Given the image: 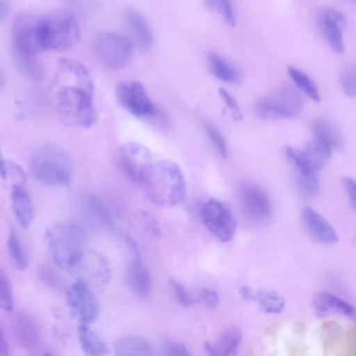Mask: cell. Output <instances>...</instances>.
Masks as SVG:
<instances>
[{
  "instance_id": "cell-1",
  "label": "cell",
  "mask_w": 356,
  "mask_h": 356,
  "mask_svg": "<svg viewBox=\"0 0 356 356\" xmlns=\"http://www.w3.org/2000/svg\"><path fill=\"white\" fill-rule=\"evenodd\" d=\"M86 236L85 229L74 222H59L49 227L44 240L52 263L71 272L85 253Z\"/></svg>"
},
{
  "instance_id": "cell-2",
  "label": "cell",
  "mask_w": 356,
  "mask_h": 356,
  "mask_svg": "<svg viewBox=\"0 0 356 356\" xmlns=\"http://www.w3.org/2000/svg\"><path fill=\"white\" fill-rule=\"evenodd\" d=\"M143 186L149 200L161 207L179 204L186 192L181 169L177 163L168 160L154 163Z\"/></svg>"
},
{
  "instance_id": "cell-3",
  "label": "cell",
  "mask_w": 356,
  "mask_h": 356,
  "mask_svg": "<svg viewBox=\"0 0 356 356\" xmlns=\"http://www.w3.org/2000/svg\"><path fill=\"white\" fill-rule=\"evenodd\" d=\"M40 17L29 13L17 15L12 26V51L18 68L24 74L36 72L40 63L37 54L42 49L40 33Z\"/></svg>"
},
{
  "instance_id": "cell-4",
  "label": "cell",
  "mask_w": 356,
  "mask_h": 356,
  "mask_svg": "<svg viewBox=\"0 0 356 356\" xmlns=\"http://www.w3.org/2000/svg\"><path fill=\"white\" fill-rule=\"evenodd\" d=\"M31 169L35 178L44 184L65 186L71 181L72 162L69 154L60 146L47 143L33 152Z\"/></svg>"
},
{
  "instance_id": "cell-5",
  "label": "cell",
  "mask_w": 356,
  "mask_h": 356,
  "mask_svg": "<svg viewBox=\"0 0 356 356\" xmlns=\"http://www.w3.org/2000/svg\"><path fill=\"white\" fill-rule=\"evenodd\" d=\"M92 97L93 91L74 81L61 86L56 95L61 115L67 122L81 128H89L97 120Z\"/></svg>"
},
{
  "instance_id": "cell-6",
  "label": "cell",
  "mask_w": 356,
  "mask_h": 356,
  "mask_svg": "<svg viewBox=\"0 0 356 356\" xmlns=\"http://www.w3.org/2000/svg\"><path fill=\"white\" fill-rule=\"evenodd\" d=\"M39 32L43 50L67 49L78 40L80 34L76 17L67 11L40 17Z\"/></svg>"
},
{
  "instance_id": "cell-7",
  "label": "cell",
  "mask_w": 356,
  "mask_h": 356,
  "mask_svg": "<svg viewBox=\"0 0 356 356\" xmlns=\"http://www.w3.org/2000/svg\"><path fill=\"white\" fill-rule=\"evenodd\" d=\"M303 104L301 93L295 88L286 86L259 98L254 109L259 118L275 120L298 115Z\"/></svg>"
},
{
  "instance_id": "cell-8",
  "label": "cell",
  "mask_w": 356,
  "mask_h": 356,
  "mask_svg": "<svg viewBox=\"0 0 356 356\" xmlns=\"http://www.w3.org/2000/svg\"><path fill=\"white\" fill-rule=\"evenodd\" d=\"M93 49L99 60L112 69L124 67L132 57V44L128 38L112 31L96 34Z\"/></svg>"
},
{
  "instance_id": "cell-9",
  "label": "cell",
  "mask_w": 356,
  "mask_h": 356,
  "mask_svg": "<svg viewBox=\"0 0 356 356\" xmlns=\"http://www.w3.org/2000/svg\"><path fill=\"white\" fill-rule=\"evenodd\" d=\"M66 300L73 315L80 323L94 322L99 314V302L89 282L76 277L66 290Z\"/></svg>"
},
{
  "instance_id": "cell-10",
  "label": "cell",
  "mask_w": 356,
  "mask_h": 356,
  "mask_svg": "<svg viewBox=\"0 0 356 356\" xmlns=\"http://www.w3.org/2000/svg\"><path fill=\"white\" fill-rule=\"evenodd\" d=\"M118 161L124 174L132 181L141 185L154 164L149 150L136 142H127L120 147Z\"/></svg>"
},
{
  "instance_id": "cell-11",
  "label": "cell",
  "mask_w": 356,
  "mask_h": 356,
  "mask_svg": "<svg viewBox=\"0 0 356 356\" xmlns=\"http://www.w3.org/2000/svg\"><path fill=\"white\" fill-rule=\"evenodd\" d=\"M201 219L207 229L221 242L229 241L236 232V222L232 211L218 200L211 199L204 204Z\"/></svg>"
},
{
  "instance_id": "cell-12",
  "label": "cell",
  "mask_w": 356,
  "mask_h": 356,
  "mask_svg": "<svg viewBox=\"0 0 356 356\" xmlns=\"http://www.w3.org/2000/svg\"><path fill=\"white\" fill-rule=\"evenodd\" d=\"M115 95L120 105L138 118L154 116L157 109L138 81L125 80L118 83Z\"/></svg>"
},
{
  "instance_id": "cell-13",
  "label": "cell",
  "mask_w": 356,
  "mask_h": 356,
  "mask_svg": "<svg viewBox=\"0 0 356 356\" xmlns=\"http://www.w3.org/2000/svg\"><path fill=\"white\" fill-rule=\"evenodd\" d=\"M318 24L331 49L342 54L345 51L343 32L346 24L343 13L333 8H324L318 13Z\"/></svg>"
},
{
  "instance_id": "cell-14",
  "label": "cell",
  "mask_w": 356,
  "mask_h": 356,
  "mask_svg": "<svg viewBox=\"0 0 356 356\" xmlns=\"http://www.w3.org/2000/svg\"><path fill=\"white\" fill-rule=\"evenodd\" d=\"M301 223L307 234L314 241L324 244H334L338 236L331 225L312 208L305 206L301 210Z\"/></svg>"
},
{
  "instance_id": "cell-15",
  "label": "cell",
  "mask_w": 356,
  "mask_h": 356,
  "mask_svg": "<svg viewBox=\"0 0 356 356\" xmlns=\"http://www.w3.org/2000/svg\"><path fill=\"white\" fill-rule=\"evenodd\" d=\"M88 275L97 283H108L112 275L111 263L104 254L94 251H85L78 265L70 272Z\"/></svg>"
},
{
  "instance_id": "cell-16",
  "label": "cell",
  "mask_w": 356,
  "mask_h": 356,
  "mask_svg": "<svg viewBox=\"0 0 356 356\" xmlns=\"http://www.w3.org/2000/svg\"><path fill=\"white\" fill-rule=\"evenodd\" d=\"M13 336L17 343L29 350L35 349L40 340V330L35 320L30 315L19 312L10 323Z\"/></svg>"
},
{
  "instance_id": "cell-17",
  "label": "cell",
  "mask_w": 356,
  "mask_h": 356,
  "mask_svg": "<svg viewBox=\"0 0 356 356\" xmlns=\"http://www.w3.org/2000/svg\"><path fill=\"white\" fill-rule=\"evenodd\" d=\"M124 26L128 33V39L132 45L141 50L149 49L153 42L152 33L144 17L138 11L129 9L124 15Z\"/></svg>"
},
{
  "instance_id": "cell-18",
  "label": "cell",
  "mask_w": 356,
  "mask_h": 356,
  "mask_svg": "<svg viewBox=\"0 0 356 356\" xmlns=\"http://www.w3.org/2000/svg\"><path fill=\"white\" fill-rule=\"evenodd\" d=\"M316 316L323 318L331 313H338L356 320V308L341 298L327 291L315 295L312 301Z\"/></svg>"
},
{
  "instance_id": "cell-19",
  "label": "cell",
  "mask_w": 356,
  "mask_h": 356,
  "mask_svg": "<svg viewBox=\"0 0 356 356\" xmlns=\"http://www.w3.org/2000/svg\"><path fill=\"white\" fill-rule=\"evenodd\" d=\"M131 258L127 269V280L131 291L136 296L145 298L151 291L152 282L149 273L142 262L138 251L131 252Z\"/></svg>"
},
{
  "instance_id": "cell-20",
  "label": "cell",
  "mask_w": 356,
  "mask_h": 356,
  "mask_svg": "<svg viewBox=\"0 0 356 356\" xmlns=\"http://www.w3.org/2000/svg\"><path fill=\"white\" fill-rule=\"evenodd\" d=\"M242 203L246 212L256 219L268 218L271 204L266 193L259 187L248 184L241 191Z\"/></svg>"
},
{
  "instance_id": "cell-21",
  "label": "cell",
  "mask_w": 356,
  "mask_h": 356,
  "mask_svg": "<svg viewBox=\"0 0 356 356\" xmlns=\"http://www.w3.org/2000/svg\"><path fill=\"white\" fill-rule=\"evenodd\" d=\"M242 339L240 329L231 327L224 330L214 343L204 344L209 356H236Z\"/></svg>"
},
{
  "instance_id": "cell-22",
  "label": "cell",
  "mask_w": 356,
  "mask_h": 356,
  "mask_svg": "<svg viewBox=\"0 0 356 356\" xmlns=\"http://www.w3.org/2000/svg\"><path fill=\"white\" fill-rule=\"evenodd\" d=\"M10 200L19 225L23 229L29 228L33 220V206L31 198L23 185L11 186Z\"/></svg>"
},
{
  "instance_id": "cell-23",
  "label": "cell",
  "mask_w": 356,
  "mask_h": 356,
  "mask_svg": "<svg viewBox=\"0 0 356 356\" xmlns=\"http://www.w3.org/2000/svg\"><path fill=\"white\" fill-rule=\"evenodd\" d=\"M332 149L325 142L318 138L309 141L300 150L302 159L308 169L315 172L323 168L328 162Z\"/></svg>"
},
{
  "instance_id": "cell-24",
  "label": "cell",
  "mask_w": 356,
  "mask_h": 356,
  "mask_svg": "<svg viewBox=\"0 0 356 356\" xmlns=\"http://www.w3.org/2000/svg\"><path fill=\"white\" fill-rule=\"evenodd\" d=\"M312 130L315 138L327 143L332 149L341 150L344 139L338 127L325 118H318L312 122Z\"/></svg>"
},
{
  "instance_id": "cell-25",
  "label": "cell",
  "mask_w": 356,
  "mask_h": 356,
  "mask_svg": "<svg viewBox=\"0 0 356 356\" xmlns=\"http://www.w3.org/2000/svg\"><path fill=\"white\" fill-rule=\"evenodd\" d=\"M115 356H154L151 345L136 335L119 338L114 343Z\"/></svg>"
},
{
  "instance_id": "cell-26",
  "label": "cell",
  "mask_w": 356,
  "mask_h": 356,
  "mask_svg": "<svg viewBox=\"0 0 356 356\" xmlns=\"http://www.w3.org/2000/svg\"><path fill=\"white\" fill-rule=\"evenodd\" d=\"M78 337L81 349L85 356H106L108 348L86 324L79 323Z\"/></svg>"
},
{
  "instance_id": "cell-27",
  "label": "cell",
  "mask_w": 356,
  "mask_h": 356,
  "mask_svg": "<svg viewBox=\"0 0 356 356\" xmlns=\"http://www.w3.org/2000/svg\"><path fill=\"white\" fill-rule=\"evenodd\" d=\"M59 70L68 75L73 81L94 91L93 81L88 69L81 62L62 58L58 62Z\"/></svg>"
},
{
  "instance_id": "cell-28",
  "label": "cell",
  "mask_w": 356,
  "mask_h": 356,
  "mask_svg": "<svg viewBox=\"0 0 356 356\" xmlns=\"http://www.w3.org/2000/svg\"><path fill=\"white\" fill-rule=\"evenodd\" d=\"M208 61L211 72L219 79L234 83L238 79V73L236 68L224 58L215 52L208 54Z\"/></svg>"
},
{
  "instance_id": "cell-29",
  "label": "cell",
  "mask_w": 356,
  "mask_h": 356,
  "mask_svg": "<svg viewBox=\"0 0 356 356\" xmlns=\"http://www.w3.org/2000/svg\"><path fill=\"white\" fill-rule=\"evenodd\" d=\"M261 310L276 314L281 313L285 307L284 298L275 291L266 289H256V300Z\"/></svg>"
},
{
  "instance_id": "cell-30",
  "label": "cell",
  "mask_w": 356,
  "mask_h": 356,
  "mask_svg": "<svg viewBox=\"0 0 356 356\" xmlns=\"http://www.w3.org/2000/svg\"><path fill=\"white\" fill-rule=\"evenodd\" d=\"M7 246L11 261L15 268L23 270L29 265V255L27 250L14 230L10 232Z\"/></svg>"
},
{
  "instance_id": "cell-31",
  "label": "cell",
  "mask_w": 356,
  "mask_h": 356,
  "mask_svg": "<svg viewBox=\"0 0 356 356\" xmlns=\"http://www.w3.org/2000/svg\"><path fill=\"white\" fill-rule=\"evenodd\" d=\"M288 73L293 83L302 92L315 102L320 100L317 87L307 74L293 66L288 67Z\"/></svg>"
},
{
  "instance_id": "cell-32",
  "label": "cell",
  "mask_w": 356,
  "mask_h": 356,
  "mask_svg": "<svg viewBox=\"0 0 356 356\" xmlns=\"http://www.w3.org/2000/svg\"><path fill=\"white\" fill-rule=\"evenodd\" d=\"M0 176L3 181H12V186L22 185L26 181V175L22 167L11 160L3 158L0 161Z\"/></svg>"
},
{
  "instance_id": "cell-33",
  "label": "cell",
  "mask_w": 356,
  "mask_h": 356,
  "mask_svg": "<svg viewBox=\"0 0 356 356\" xmlns=\"http://www.w3.org/2000/svg\"><path fill=\"white\" fill-rule=\"evenodd\" d=\"M86 207L104 226L109 229L115 227L111 214L99 197L95 195L90 196L86 201Z\"/></svg>"
},
{
  "instance_id": "cell-34",
  "label": "cell",
  "mask_w": 356,
  "mask_h": 356,
  "mask_svg": "<svg viewBox=\"0 0 356 356\" xmlns=\"http://www.w3.org/2000/svg\"><path fill=\"white\" fill-rule=\"evenodd\" d=\"M296 183L299 192L305 197H313L318 192L319 182L314 173H296Z\"/></svg>"
},
{
  "instance_id": "cell-35",
  "label": "cell",
  "mask_w": 356,
  "mask_h": 356,
  "mask_svg": "<svg viewBox=\"0 0 356 356\" xmlns=\"http://www.w3.org/2000/svg\"><path fill=\"white\" fill-rule=\"evenodd\" d=\"M339 81L344 92L350 97L356 96V64H351L343 69Z\"/></svg>"
},
{
  "instance_id": "cell-36",
  "label": "cell",
  "mask_w": 356,
  "mask_h": 356,
  "mask_svg": "<svg viewBox=\"0 0 356 356\" xmlns=\"http://www.w3.org/2000/svg\"><path fill=\"white\" fill-rule=\"evenodd\" d=\"M0 307L5 312L13 309V296L9 280L3 272L0 273Z\"/></svg>"
},
{
  "instance_id": "cell-37",
  "label": "cell",
  "mask_w": 356,
  "mask_h": 356,
  "mask_svg": "<svg viewBox=\"0 0 356 356\" xmlns=\"http://www.w3.org/2000/svg\"><path fill=\"white\" fill-rule=\"evenodd\" d=\"M204 3L208 8L216 10L220 13L225 21L230 26H235L236 19L230 1L227 0L206 1Z\"/></svg>"
},
{
  "instance_id": "cell-38",
  "label": "cell",
  "mask_w": 356,
  "mask_h": 356,
  "mask_svg": "<svg viewBox=\"0 0 356 356\" xmlns=\"http://www.w3.org/2000/svg\"><path fill=\"white\" fill-rule=\"evenodd\" d=\"M204 128L212 145L217 152L222 158H227L228 151L223 136L213 125L209 123L205 124Z\"/></svg>"
},
{
  "instance_id": "cell-39",
  "label": "cell",
  "mask_w": 356,
  "mask_h": 356,
  "mask_svg": "<svg viewBox=\"0 0 356 356\" xmlns=\"http://www.w3.org/2000/svg\"><path fill=\"white\" fill-rule=\"evenodd\" d=\"M138 220L144 232L149 236L157 238L160 236V228L157 222L149 214L142 211L138 214Z\"/></svg>"
},
{
  "instance_id": "cell-40",
  "label": "cell",
  "mask_w": 356,
  "mask_h": 356,
  "mask_svg": "<svg viewBox=\"0 0 356 356\" xmlns=\"http://www.w3.org/2000/svg\"><path fill=\"white\" fill-rule=\"evenodd\" d=\"M162 356H193L182 343L168 341L162 347Z\"/></svg>"
},
{
  "instance_id": "cell-41",
  "label": "cell",
  "mask_w": 356,
  "mask_h": 356,
  "mask_svg": "<svg viewBox=\"0 0 356 356\" xmlns=\"http://www.w3.org/2000/svg\"><path fill=\"white\" fill-rule=\"evenodd\" d=\"M218 93L224 103L227 105V107L232 113L233 119L235 121H241L243 119V115L236 99L222 88H220L218 89Z\"/></svg>"
},
{
  "instance_id": "cell-42",
  "label": "cell",
  "mask_w": 356,
  "mask_h": 356,
  "mask_svg": "<svg viewBox=\"0 0 356 356\" xmlns=\"http://www.w3.org/2000/svg\"><path fill=\"white\" fill-rule=\"evenodd\" d=\"M198 301L206 307L212 309L218 305L219 296L216 291L202 288L199 292Z\"/></svg>"
},
{
  "instance_id": "cell-43",
  "label": "cell",
  "mask_w": 356,
  "mask_h": 356,
  "mask_svg": "<svg viewBox=\"0 0 356 356\" xmlns=\"http://www.w3.org/2000/svg\"><path fill=\"white\" fill-rule=\"evenodd\" d=\"M170 284L177 301L184 307H189L192 304V299L185 289L176 280H170Z\"/></svg>"
},
{
  "instance_id": "cell-44",
  "label": "cell",
  "mask_w": 356,
  "mask_h": 356,
  "mask_svg": "<svg viewBox=\"0 0 356 356\" xmlns=\"http://www.w3.org/2000/svg\"><path fill=\"white\" fill-rule=\"evenodd\" d=\"M345 188L347 191L351 206L356 209V181L350 177L343 180Z\"/></svg>"
},
{
  "instance_id": "cell-45",
  "label": "cell",
  "mask_w": 356,
  "mask_h": 356,
  "mask_svg": "<svg viewBox=\"0 0 356 356\" xmlns=\"http://www.w3.org/2000/svg\"><path fill=\"white\" fill-rule=\"evenodd\" d=\"M239 294L245 301L256 300V289H252L250 286H243L239 289Z\"/></svg>"
},
{
  "instance_id": "cell-46",
  "label": "cell",
  "mask_w": 356,
  "mask_h": 356,
  "mask_svg": "<svg viewBox=\"0 0 356 356\" xmlns=\"http://www.w3.org/2000/svg\"><path fill=\"white\" fill-rule=\"evenodd\" d=\"M0 356H10L9 344L2 328L0 330Z\"/></svg>"
},
{
  "instance_id": "cell-47",
  "label": "cell",
  "mask_w": 356,
  "mask_h": 356,
  "mask_svg": "<svg viewBox=\"0 0 356 356\" xmlns=\"http://www.w3.org/2000/svg\"><path fill=\"white\" fill-rule=\"evenodd\" d=\"M8 4L6 1H0V18L2 20L8 10Z\"/></svg>"
},
{
  "instance_id": "cell-48",
  "label": "cell",
  "mask_w": 356,
  "mask_h": 356,
  "mask_svg": "<svg viewBox=\"0 0 356 356\" xmlns=\"http://www.w3.org/2000/svg\"><path fill=\"white\" fill-rule=\"evenodd\" d=\"M44 356H53V355L51 353H45L44 355Z\"/></svg>"
}]
</instances>
